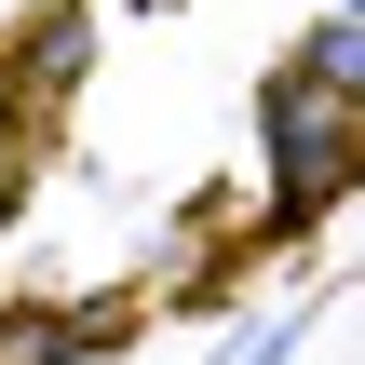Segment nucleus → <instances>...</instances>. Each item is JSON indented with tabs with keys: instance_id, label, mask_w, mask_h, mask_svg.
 <instances>
[{
	"instance_id": "f257e3e1",
	"label": "nucleus",
	"mask_w": 365,
	"mask_h": 365,
	"mask_svg": "<svg viewBox=\"0 0 365 365\" xmlns=\"http://www.w3.org/2000/svg\"><path fill=\"white\" fill-rule=\"evenodd\" d=\"M271 122H284V203H325L339 176H352V81H284L271 95Z\"/></svg>"
},
{
	"instance_id": "f03ea898",
	"label": "nucleus",
	"mask_w": 365,
	"mask_h": 365,
	"mask_svg": "<svg viewBox=\"0 0 365 365\" xmlns=\"http://www.w3.org/2000/svg\"><path fill=\"white\" fill-rule=\"evenodd\" d=\"M230 365H284V325H271V339H244V352H230Z\"/></svg>"
}]
</instances>
